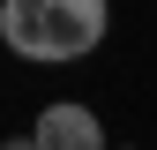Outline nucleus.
<instances>
[{
	"label": "nucleus",
	"instance_id": "obj_1",
	"mask_svg": "<svg viewBox=\"0 0 157 150\" xmlns=\"http://www.w3.org/2000/svg\"><path fill=\"white\" fill-rule=\"evenodd\" d=\"M105 0H0V38L23 60H82L105 45Z\"/></svg>",
	"mask_w": 157,
	"mask_h": 150
},
{
	"label": "nucleus",
	"instance_id": "obj_3",
	"mask_svg": "<svg viewBox=\"0 0 157 150\" xmlns=\"http://www.w3.org/2000/svg\"><path fill=\"white\" fill-rule=\"evenodd\" d=\"M0 150H37V143H23V135H15V143H0Z\"/></svg>",
	"mask_w": 157,
	"mask_h": 150
},
{
	"label": "nucleus",
	"instance_id": "obj_2",
	"mask_svg": "<svg viewBox=\"0 0 157 150\" xmlns=\"http://www.w3.org/2000/svg\"><path fill=\"white\" fill-rule=\"evenodd\" d=\"M30 143L37 150H105V128H97L90 105H45L37 128H30Z\"/></svg>",
	"mask_w": 157,
	"mask_h": 150
}]
</instances>
